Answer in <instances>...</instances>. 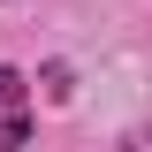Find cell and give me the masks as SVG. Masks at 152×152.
<instances>
[{
    "label": "cell",
    "mask_w": 152,
    "mask_h": 152,
    "mask_svg": "<svg viewBox=\"0 0 152 152\" xmlns=\"http://www.w3.org/2000/svg\"><path fill=\"white\" fill-rule=\"evenodd\" d=\"M31 137V84L15 69H0V152H15Z\"/></svg>",
    "instance_id": "1"
},
{
    "label": "cell",
    "mask_w": 152,
    "mask_h": 152,
    "mask_svg": "<svg viewBox=\"0 0 152 152\" xmlns=\"http://www.w3.org/2000/svg\"><path fill=\"white\" fill-rule=\"evenodd\" d=\"M129 152H152V129H129Z\"/></svg>",
    "instance_id": "2"
}]
</instances>
